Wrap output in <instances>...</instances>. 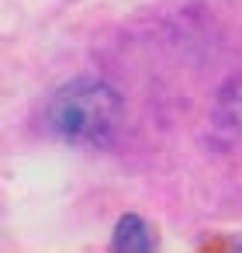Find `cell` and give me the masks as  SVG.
Wrapping results in <instances>:
<instances>
[{"mask_svg":"<svg viewBox=\"0 0 242 253\" xmlns=\"http://www.w3.org/2000/svg\"><path fill=\"white\" fill-rule=\"evenodd\" d=\"M45 122L52 135L73 146H104L121 125V97L94 77H76L49 97Z\"/></svg>","mask_w":242,"mask_h":253,"instance_id":"obj_1","label":"cell"},{"mask_svg":"<svg viewBox=\"0 0 242 253\" xmlns=\"http://www.w3.org/2000/svg\"><path fill=\"white\" fill-rule=\"evenodd\" d=\"M111 246L125 250V253H145V250L156 246V232H152V225L142 215H121L118 225H114Z\"/></svg>","mask_w":242,"mask_h":253,"instance_id":"obj_2","label":"cell"},{"mask_svg":"<svg viewBox=\"0 0 242 253\" xmlns=\"http://www.w3.org/2000/svg\"><path fill=\"white\" fill-rule=\"evenodd\" d=\"M218 118H221L225 125L242 128V77H235V80L221 90V97H218Z\"/></svg>","mask_w":242,"mask_h":253,"instance_id":"obj_3","label":"cell"}]
</instances>
